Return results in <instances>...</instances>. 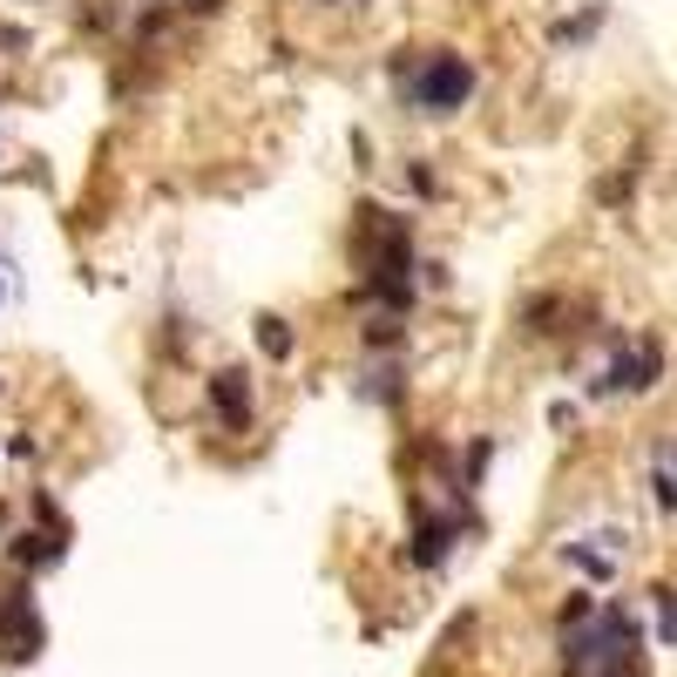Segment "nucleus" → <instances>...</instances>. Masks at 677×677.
Masks as SVG:
<instances>
[{
  "mask_svg": "<svg viewBox=\"0 0 677 677\" xmlns=\"http://www.w3.org/2000/svg\"><path fill=\"white\" fill-rule=\"evenodd\" d=\"M474 89H482V75H474V61L461 48H420L414 68L400 75V102L414 115H427V123H448V115H461L474 102Z\"/></svg>",
  "mask_w": 677,
  "mask_h": 677,
  "instance_id": "nucleus-1",
  "label": "nucleus"
},
{
  "mask_svg": "<svg viewBox=\"0 0 677 677\" xmlns=\"http://www.w3.org/2000/svg\"><path fill=\"white\" fill-rule=\"evenodd\" d=\"M664 380V339L636 332V339H610V366L589 380V400H610V393H651Z\"/></svg>",
  "mask_w": 677,
  "mask_h": 677,
  "instance_id": "nucleus-2",
  "label": "nucleus"
},
{
  "mask_svg": "<svg viewBox=\"0 0 677 677\" xmlns=\"http://www.w3.org/2000/svg\"><path fill=\"white\" fill-rule=\"evenodd\" d=\"M48 651V623L27 583H0V664H34Z\"/></svg>",
  "mask_w": 677,
  "mask_h": 677,
  "instance_id": "nucleus-3",
  "label": "nucleus"
},
{
  "mask_svg": "<svg viewBox=\"0 0 677 677\" xmlns=\"http://www.w3.org/2000/svg\"><path fill=\"white\" fill-rule=\"evenodd\" d=\"M204 400H211V414L224 420V433H251V427H258V393H251V373H245V366H217V373L204 380Z\"/></svg>",
  "mask_w": 677,
  "mask_h": 677,
  "instance_id": "nucleus-4",
  "label": "nucleus"
},
{
  "mask_svg": "<svg viewBox=\"0 0 677 677\" xmlns=\"http://www.w3.org/2000/svg\"><path fill=\"white\" fill-rule=\"evenodd\" d=\"M352 393H360L366 407H400V400H407L400 352H366V366H360V380H352Z\"/></svg>",
  "mask_w": 677,
  "mask_h": 677,
  "instance_id": "nucleus-5",
  "label": "nucleus"
},
{
  "mask_svg": "<svg viewBox=\"0 0 677 677\" xmlns=\"http://www.w3.org/2000/svg\"><path fill=\"white\" fill-rule=\"evenodd\" d=\"M61 555H68V529H21L8 542V563L21 576H42V569H61Z\"/></svg>",
  "mask_w": 677,
  "mask_h": 677,
  "instance_id": "nucleus-6",
  "label": "nucleus"
},
{
  "mask_svg": "<svg viewBox=\"0 0 677 677\" xmlns=\"http://www.w3.org/2000/svg\"><path fill=\"white\" fill-rule=\"evenodd\" d=\"M454 535H461V522L454 515H414V542H407V555H414V569H441L448 555H454Z\"/></svg>",
  "mask_w": 677,
  "mask_h": 677,
  "instance_id": "nucleus-7",
  "label": "nucleus"
},
{
  "mask_svg": "<svg viewBox=\"0 0 677 677\" xmlns=\"http://www.w3.org/2000/svg\"><path fill=\"white\" fill-rule=\"evenodd\" d=\"M251 339H258L264 360H278V366H285L292 352H298V326H292L285 312H258V318H251Z\"/></svg>",
  "mask_w": 677,
  "mask_h": 677,
  "instance_id": "nucleus-8",
  "label": "nucleus"
},
{
  "mask_svg": "<svg viewBox=\"0 0 677 677\" xmlns=\"http://www.w3.org/2000/svg\"><path fill=\"white\" fill-rule=\"evenodd\" d=\"M603 21H610V8H603V0H589L583 14H569V21L549 27V42H555V48H583V42H596V27H603Z\"/></svg>",
  "mask_w": 677,
  "mask_h": 677,
  "instance_id": "nucleus-9",
  "label": "nucleus"
},
{
  "mask_svg": "<svg viewBox=\"0 0 677 677\" xmlns=\"http://www.w3.org/2000/svg\"><path fill=\"white\" fill-rule=\"evenodd\" d=\"M170 21H177V0H143V8H129V42H136V48H149Z\"/></svg>",
  "mask_w": 677,
  "mask_h": 677,
  "instance_id": "nucleus-10",
  "label": "nucleus"
},
{
  "mask_svg": "<svg viewBox=\"0 0 677 677\" xmlns=\"http://www.w3.org/2000/svg\"><path fill=\"white\" fill-rule=\"evenodd\" d=\"M75 27L82 34H123L129 27V0H89V8H75Z\"/></svg>",
  "mask_w": 677,
  "mask_h": 677,
  "instance_id": "nucleus-11",
  "label": "nucleus"
},
{
  "mask_svg": "<svg viewBox=\"0 0 677 677\" xmlns=\"http://www.w3.org/2000/svg\"><path fill=\"white\" fill-rule=\"evenodd\" d=\"M360 346H366V352H400V346H407V318H400V312H373L366 326H360Z\"/></svg>",
  "mask_w": 677,
  "mask_h": 677,
  "instance_id": "nucleus-12",
  "label": "nucleus"
},
{
  "mask_svg": "<svg viewBox=\"0 0 677 677\" xmlns=\"http://www.w3.org/2000/svg\"><path fill=\"white\" fill-rule=\"evenodd\" d=\"M555 318H563V298H555V292H535V298L522 305V339H555V332H563Z\"/></svg>",
  "mask_w": 677,
  "mask_h": 677,
  "instance_id": "nucleus-13",
  "label": "nucleus"
},
{
  "mask_svg": "<svg viewBox=\"0 0 677 677\" xmlns=\"http://www.w3.org/2000/svg\"><path fill=\"white\" fill-rule=\"evenodd\" d=\"M563 563H576V569H583V576H596V583H610V569H617L610 555H603V549H589V542H563Z\"/></svg>",
  "mask_w": 677,
  "mask_h": 677,
  "instance_id": "nucleus-14",
  "label": "nucleus"
},
{
  "mask_svg": "<svg viewBox=\"0 0 677 677\" xmlns=\"http://www.w3.org/2000/svg\"><path fill=\"white\" fill-rule=\"evenodd\" d=\"M651 603H657V636H664V644H677V589H651Z\"/></svg>",
  "mask_w": 677,
  "mask_h": 677,
  "instance_id": "nucleus-15",
  "label": "nucleus"
},
{
  "mask_svg": "<svg viewBox=\"0 0 677 677\" xmlns=\"http://www.w3.org/2000/svg\"><path fill=\"white\" fill-rule=\"evenodd\" d=\"M630 190H636V170H617V177H603V183H596V204H630Z\"/></svg>",
  "mask_w": 677,
  "mask_h": 677,
  "instance_id": "nucleus-16",
  "label": "nucleus"
},
{
  "mask_svg": "<svg viewBox=\"0 0 677 677\" xmlns=\"http://www.w3.org/2000/svg\"><path fill=\"white\" fill-rule=\"evenodd\" d=\"M407 183H414V196H420V204H433V196H441V177H433V170L420 163V156H407Z\"/></svg>",
  "mask_w": 677,
  "mask_h": 677,
  "instance_id": "nucleus-17",
  "label": "nucleus"
},
{
  "mask_svg": "<svg viewBox=\"0 0 677 677\" xmlns=\"http://www.w3.org/2000/svg\"><path fill=\"white\" fill-rule=\"evenodd\" d=\"M651 495H657V508H664V515H677V474H670V467H657V474H651Z\"/></svg>",
  "mask_w": 677,
  "mask_h": 677,
  "instance_id": "nucleus-18",
  "label": "nucleus"
},
{
  "mask_svg": "<svg viewBox=\"0 0 677 677\" xmlns=\"http://www.w3.org/2000/svg\"><path fill=\"white\" fill-rule=\"evenodd\" d=\"M224 8H230V0H177V14H190V21H211Z\"/></svg>",
  "mask_w": 677,
  "mask_h": 677,
  "instance_id": "nucleus-19",
  "label": "nucleus"
},
{
  "mask_svg": "<svg viewBox=\"0 0 677 677\" xmlns=\"http://www.w3.org/2000/svg\"><path fill=\"white\" fill-rule=\"evenodd\" d=\"M27 42H34V34H27V27H0V55H21Z\"/></svg>",
  "mask_w": 677,
  "mask_h": 677,
  "instance_id": "nucleus-20",
  "label": "nucleus"
},
{
  "mask_svg": "<svg viewBox=\"0 0 677 677\" xmlns=\"http://www.w3.org/2000/svg\"><path fill=\"white\" fill-rule=\"evenodd\" d=\"M352 156H360V170H373V136L366 129H352Z\"/></svg>",
  "mask_w": 677,
  "mask_h": 677,
  "instance_id": "nucleus-21",
  "label": "nucleus"
},
{
  "mask_svg": "<svg viewBox=\"0 0 677 677\" xmlns=\"http://www.w3.org/2000/svg\"><path fill=\"white\" fill-rule=\"evenodd\" d=\"M312 8H332V0H312ZM339 8H352V14H360V8H373V0H339Z\"/></svg>",
  "mask_w": 677,
  "mask_h": 677,
  "instance_id": "nucleus-22",
  "label": "nucleus"
},
{
  "mask_svg": "<svg viewBox=\"0 0 677 677\" xmlns=\"http://www.w3.org/2000/svg\"><path fill=\"white\" fill-rule=\"evenodd\" d=\"M8 271H14V264H8V258H0V298H8Z\"/></svg>",
  "mask_w": 677,
  "mask_h": 677,
  "instance_id": "nucleus-23",
  "label": "nucleus"
},
{
  "mask_svg": "<svg viewBox=\"0 0 677 677\" xmlns=\"http://www.w3.org/2000/svg\"><path fill=\"white\" fill-rule=\"evenodd\" d=\"M0 529H8V495H0Z\"/></svg>",
  "mask_w": 677,
  "mask_h": 677,
  "instance_id": "nucleus-24",
  "label": "nucleus"
},
{
  "mask_svg": "<svg viewBox=\"0 0 677 677\" xmlns=\"http://www.w3.org/2000/svg\"><path fill=\"white\" fill-rule=\"evenodd\" d=\"M0 400H8V373H0Z\"/></svg>",
  "mask_w": 677,
  "mask_h": 677,
  "instance_id": "nucleus-25",
  "label": "nucleus"
},
{
  "mask_svg": "<svg viewBox=\"0 0 677 677\" xmlns=\"http://www.w3.org/2000/svg\"><path fill=\"white\" fill-rule=\"evenodd\" d=\"M664 461H677V448H664Z\"/></svg>",
  "mask_w": 677,
  "mask_h": 677,
  "instance_id": "nucleus-26",
  "label": "nucleus"
}]
</instances>
